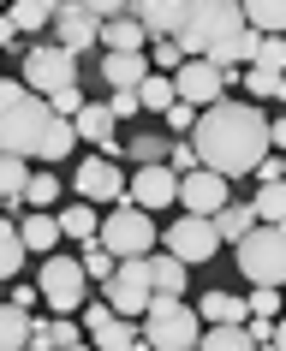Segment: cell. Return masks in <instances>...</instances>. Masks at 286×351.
<instances>
[{
  "label": "cell",
  "mask_w": 286,
  "mask_h": 351,
  "mask_svg": "<svg viewBox=\"0 0 286 351\" xmlns=\"http://www.w3.org/2000/svg\"><path fill=\"white\" fill-rule=\"evenodd\" d=\"M173 203H185V215H197V221H215L221 208L233 203V191H227V179H215V173H185L179 179V191H173Z\"/></svg>",
  "instance_id": "12"
},
{
  "label": "cell",
  "mask_w": 286,
  "mask_h": 351,
  "mask_svg": "<svg viewBox=\"0 0 286 351\" xmlns=\"http://www.w3.org/2000/svg\"><path fill=\"white\" fill-rule=\"evenodd\" d=\"M239 274L250 280V286H281L286 274V239H281V226H250L245 239H239Z\"/></svg>",
  "instance_id": "6"
},
{
  "label": "cell",
  "mask_w": 286,
  "mask_h": 351,
  "mask_svg": "<svg viewBox=\"0 0 286 351\" xmlns=\"http://www.w3.org/2000/svg\"><path fill=\"white\" fill-rule=\"evenodd\" d=\"M126 19H132L150 42H161V36L173 42V30H179V0H132Z\"/></svg>",
  "instance_id": "17"
},
{
  "label": "cell",
  "mask_w": 286,
  "mask_h": 351,
  "mask_svg": "<svg viewBox=\"0 0 286 351\" xmlns=\"http://www.w3.org/2000/svg\"><path fill=\"white\" fill-rule=\"evenodd\" d=\"M161 119H167V131H191V125H197V113H191L185 101H173V108L161 113Z\"/></svg>",
  "instance_id": "44"
},
{
  "label": "cell",
  "mask_w": 286,
  "mask_h": 351,
  "mask_svg": "<svg viewBox=\"0 0 286 351\" xmlns=\"http://www.w3.org/2000/svg\"><path fill=\"white\" fill-rule=\"evenodd\" d=\"M173 191H179V179H173L167 167H137V179H126V203L155 215V208L173 203Z\"/></svg>",
  "instance_id": "14"
},
{
  "label": "cell",
  "mask_w": 286,
  "mask_h": 351,
  "mask_svg": "<svg viewBox=\"0 0 286 351\" xmlns=\"http://www.w3.org/2000/svg\"><path fill=\"white\" fill-rule=\"evenodd\" d=\"M197 351H257V346H250V333H245V328H203Z\"/></svg>",
  "instance_id": "31"
},
{
  "label": "cell",
  "mask_w": 286,
  "mask_h": 351,
  "mask_svg": "<svg viewBox=\"0 0 286 351\" xmlns=\"http://www.w3.org/2000/svg\"><path fill=\"white\" fill-rule=\"evenodd\" d=\"M209 226H215V239H233V244H239V239L250 232V226H257V215H250V203H245V197H233V203L221 208V215H215Z\"/></svg>",
  "instance_id": "24"
},
{
  "label": "cell",
  "mask_w": 286,
  "mask_h": 351,
  "mask_svg": "<svg viewBox=\"0 0 286 351\" xmlns=\"http://www.w3.org/2000/svg\"><path fill=\"white\" fill-rule=\"evenodd\" d=\"M245 90H250V95H268V101H281L286 84H281L274 72H245Z\"/></svg>",
  "instance_id": "40"
},
{
  "label": "cell",
  "mask_w": 286,
  "mask_h": 351,
  "mask_svg": "<svg viewBox=\"0 0 286 351\" xmlns=\"http://www.w3.org/2000/svg\"><path fill=\"white\" fill-rule=\"evenodd\" d=\"M150 292L155 298H179L185 292V268L173 256H150Z\"/></svg>",
  "instance_id": "25"
},
{
  "label": "cell",
  "mask_w": 286,
  "mask_h": 351,
  "mask_svg": "<svg viewBox=\"0 0 286 351\" xmlns=\"http://www.w3.org/2000/svg\"><path fill=\"white\" fill-rule=\"evenodd\" d=\"M239 36H245L239 0H179L173 48L185 60H209L215 72H239V60H233V42Z\"/></svg>",
  "instance_id": "3"
},
{
  "label": "cell",
  "mask_w": 286,
  "mask_h": 351,
  "mask_svg": "<svg viewBox=\"0 0 286 351\" xmlns=\"http://www.w3.org/2000/svg\"><path fill=\"white\" fill-rule=\"evenodd\" d=\"M137 346V328L132 322H119V315H108L102 328H95V346L90 351H132Z\"/></svg>",
  "instance_id": "29"
},
{
  "label": "cell",
  "mask_w": 286,
  "mask_h": 351,
  "mask_svg": "<svg viewBox=\"0 0 286 351\" xmlns=\"http://www.w3.org/2000/svg\"><path fill=\"white\" fill-rule=\"evenodd\" d=\"M233 77H239V72H215L209 60H185L167 84H173V101H185L191 113H203V108H215V101H227Z\"/></svg>",
  "instance_id": "8"
},
{
  "label": "cell",
  "mask_w": 286,
  "mask_h": 351,
  "mask_svg": "<svg viewBox=\"0 0 286 351\" xmlns=\"http://www.w3.org/2000/svg\"><path fill=\"white\" fill-rule=\"evenodd\" d=\"M54 221H60V239H84V244H95V226H102L90 203H72L66 215H54Z\"/></svg>",
  "instance_id": "27"
},
{
  "label": "cell",
  "mask_w": 286,
  "mask_h": 351,
  "mask_svg": "<svg viewBox=\"0 0 286 351\" xmlns=\"http://www.w3.org/2000/svg\"><path fill=\"white\" fill-rule=\"evenodd\" d=\"M281 66H286V42L281 36H263V42H257V54H250V72H274V77H281Z\"/></svg>",
  "instance_id": "36"
},
{
  "label": "cell",
  "mask_w": 286,
  "mask_h": 351,
  "mask_svg": "<svg viewBox=\"0 0 286 351\" xmlns=\"http://www.w3.org/2000/svg\"><path fill=\"white\" fill-rule=\"evenodd\" d=\"M150 351H197L203 328H197V310L185 298H150L143 304V333H137Z\"/></svg>",
  "instance_id": "4"
},
{
  "label": "cell",
  "mask_w": 286,
  "mask_h": 351,
  "mask_svg": "<svg viewBox=\"0 0 286 351\" xmlns=\"http://www.w3.org/2000/svg\"><path fill=\"white\" fill-rule=\"evenodd\" d=\"M24 346H30V315L0 304V351H24Z\"/></svg>",
  "instance_id": "28"
},
{
  "label": "cell",
  "mask_w": 286,
  "mask_h": 351,
  "mask_svg": "<svg viewBox=\"0 0 286 351\" xmlns=\"http://www.w3.org/2000/svg\"><path fill=\"white\" fill-rule=\"evenodd\" d=\"M239 19H245V30H257V36H274V30L286 24V6L281 0H245Z\"/></svg>",
  "instance_id": "23"
},
{
  "label": "cell",
  "mask_w": 286,
  "mask_h": 351,
  "mask_svg": "<svg viewBox=\"0 0 286 351\" xmlns=\"http://www.w3.org/2000/svg\"><path fill=\"white\" fill-rule=\"evenodd\" d=\"M66 351H90V346H84V339H78V346H66Z\"/></svg>",
  "instance_id": "49"
},
{
  "label": "cell",
  "mask_w": 286,
  "mask_h": 351,
  "mask_svg": "<svg viewBox=\"0 0 286 351\" xmlns=\"http://www.w3.org/2000/svg\"><path fill=\"white\" fill-rule=\"evenodd\" d=\"M54 239H60V221H54V215H30V221L19 226V244H24V250H48V256H54Z\"/></svg>",
  "instance_id": "26"
},
{
  "label": "cell",
  "mask_w": 286,
  "mask_h": 351,
  "mask_svg": "<svg viewBox=\"0 0 286 351\" xmlns=\"http://www.w3.org/2000/svg\"><path fill=\"white\" fill-rule=\"evenodd\" d=\"M24 179H30V167L12 161V155H0V215L12 221V208L24 203Z\"/></svg>",
  "instance_id": "22"
},
{
  "label": "cell",
  "mask_w": 286,
  "mask_h": 351,
  "mask_svg": "<svg viewBox=\"0 0 286 351\" xmlns=\"http://www.w3.org/2000/svg\"><path fill=\"white\" fill-rule=\"evenodd\" d=\"M54 173H48V167H42V173H30V179H24V203L36 208V215H48V208H54Z\"/></svg>",
  "instance_id": "34"
},
{
  "label": "cell",
  "mask_w": 286,
  "mask_h": 351,
  "mask_svg": "<svg viewBox=\"0 0 286 351\" xmlns=\"http://www.w3.org/2000/svg\"><path fill=\"white\" fill-rule=\"evenodd\" d=\"M155 239H161V232H155V215H143V208H132V203H119L108 221L95 226V244L114 262H143Z\"/></svg>",
  "instance_id": "5"
},
{
  "label": "cell",
  "mask_w": 286,
  "mask_h": 351,
  "mask_svg": "<svg viewBox=\"0 0 286 351\" xmlns=\"http://www.w3.org/2000/svg\"><path fill=\"white\" fill-rule=\"evenodd\" d=\"M72 137L78 143H95L102 149V161L119 149V137H114V113H108V101H84V108L72 113Z\"/></svg>",
  "instance_id": "16"
},
{
  "label": "cell",
  "mask_w": 286,
  "mask_h": 351,
  "mask_svg": "<svg viewBox=\"0 0 286 351\" xmlns=\"http://www.w3.org/2000/svg\"><path fill=\"white\" fill-rule=\"evenodd\" d=\"M78 197H84V203H126V173H119L114 161H102V155H90V161L78 167Z\"/></svg>",
  "instance_id": "13"
},
{
  "label": "cell",
  "mask_w": 286,
  "mask_h": 351,
  "mask_svg": "<svg viewBox=\"0 0 286 351\" xmlns=\"http://www.w3.org/2000/svg\"><path fill=\"white\" fill-rule=\"evenodd\" d=\"M78 339H84V333H78L66 315H48V322L30 315V346L24 351H66V346H78Z\"/></svg>",
  "instance_id": "18"
},
{
  "label": "cell",
  "mask_w": 286,
  "mask_h": 351,
  "mask_svg": "<svg viewBox=\"0 0 286 351\" xmlns=\"http://www.w3.org/2000/svg\"><path fill=\"white\" fill-rule=\"evenodd\" d=\"M191 155H197L203 173H215V179L233 185V179L257 173V161L268 155V119L250 101H215L191 125Z\"/></svg>",
  "instance_id": "1"
},
{
  "label": "cell",
  "mask_w": 286,
  "mask_h": 351,
  "mask_svg": "<svg viewBox=\"0 0 286 351\" xmlns=\"http://www.w3.org/2000/svg\"><path fill=\"white\" fill-rule=\"evenodd\" d=\"M150 256L143 262H119L114 268V280H108V298H102V304H108V310L119 315V322H132V315H143V304H150Z\"/></svg>",
  "instance_id": "10"
},
{
  "label": "cell",
  "mask_w": 286,
  "mask_h": 351,
  "mask_svg": "<svg viewBox=\"0 0 286 351\" xmlns=\"http://www.w3.org/2000/svg\"><path fill=\"white\" fill-rule=\"evenodd\" d=\"M72 119H60L48 113L42 95H30L24 84L12 77H0V155H12V161H66L72 155Z\"/></svg>",
  "instance_id": "2"
},
{
  "label": "cell",
  "mask_w": 286,
  "mask_h": 351,
  "mask_svg": "<svg viewBox=\"0 0 286 351\" xmlns=\"http://www.w3.org/2000/svg\"><path fill=\"white\" fill-rule=\"evenodd\" d=\"M143 60H155V66H167V72H179V66H185V54H179V48H173L167 36H161V42H150V54H143Z\"/></svg>",
  "instance_id": "41"
},
{
  "label": "cell",
  "mask_w": 286,
  "mask_h": 351,
  "mask_svg": "<svg viewBox=\"0 0 286 351\" xmlns=\"http://www.w3.org/2000/svg\"><path fill=\"white\" fill-rule=\"evenodd\" d=\"M143 108H150V113H167L173 108V84H167V77H143V84H137V113H143Z\"/></svg>",
  "instance_id": "35"
},
{
  "label": "cell",
  "mask_w": 286,
  "mask_h": 351,
  "mask_svg": "<svg viewBox=\"0 0 286 351\" xmlns=\"http://www.w3.org/2000/svg\"><path fill=\"white\" fill-rule=\"evenodd\" d=\"M250 215H257V226H281L286 191H281V185H263V191H257V203H250Z\"/></svg>",
  "instance_id": "32"
},
{
  "label": "cell",
  "mask_w": 286,
  "mask_h": 351,
  "mask_svg": "<svg viewBox=\"0 0 286 351\" xmlns=\"http://www.w3.org/2000/svg\"><path fill=\"white\" fill-rule=\"evenodd\" d=\"M78 268H84V280H102V286H108V280H114V268H119V262L108 256V250H102V244H90V250H84V262H78Z\"/></svg>",
  "instance_id": "38"
},
{
  "label": "cell",
  "mask_w": 286,
  "mask_h": 351,
  "mask_svg": "<svg viewBox=\"0 0 286 351\" xmlns=\"http://www.w3.org/2000/svg\"><path fill=\"white\" fill-rule=\"evenodd\" d=\"M167 256L179 262V268H191V262H215V250H221V239H215L209 221H197V215H185V221H173L167 232Z\"/></svg>",
  "instance_id": "11"
},
{
  "label": "cell",
  "mask_w": 286,
  "mask_h": 351,
  "mask_svg": "<svg viewBox=\"0 0 286 351\" xmlns=\"http://www.w3.org/2000/svg\"><path fill=\"white\" fill-rule=\"evenodd\" d=\"M6 304H12V310H24V315H30V304H36V286H12V298H6Z\"/></svg>",
  "instance_id": "47"
},
{
  "label": "cell",
  "mask_w": 286,
  "mask_h": 351,
  "mask_svg": "<svg viewBox=\"0 0 286 351\" xmlns=\"http://www.w3.org/2000/svg\"><path fill=\"white\" fill-rule=\"evenodd\" d=\"M24 268V244H19V226L0 215V280H12Z\"/></svg>",
  "instance_id": "30"
},
{
  "label": "cell",
  "mask_w": 286,
  "mask_h": 351,
  "mask_svg": "<svg viewBox=\"0 0 286 351\" xmlns=\"http://www.w3.org/2000/svg\"><path fill=\"white\" fill-rule=\"evenodd\" d=\"M274 310H281V292H268V286H257V292H250V304H245L250 322H274Z\"/></svg>",
  "instance_id": "39"
},
{
  "label": "cell",
  "mask_w": 286,
  "mask_h": 351,
  "mask_svg": "<svg viewBox=\"0 0 286 351\" xmlns=\"http://www.w3.org/2000/svg\"><path fill=\"white\" fill-rule=\"evenodd\" d=\"M108 315H114V310H108L102 298H95V304H84V333H95V328H102V322H108Z\"/></svg>",
  "instance_id": "46"
},
{
  "label": "cell",
  "mask_w": 286,
  "mask_h": 351,
  "mask_svg": "<svg viewBox=\"0 0 286 351\" xmlns=\"http://www.w3.org/2000/svg\"><path fill=\"white\" fill-rule=\"evenodd\" d=\"M48 19H54V6H48V0H19V6L6 12V24H12V30H42Z\"/></svg>",
  "instance_id": "33"
},
{
  "label": "cell",
  "mask_w": 286,
  "mask_h": 351,
  "mask_svg": "<svg viewBox=\"0 0 286 351\" xmlns=\"http://www.w3.org/2000/svg\"><path fill=\"white\" fill-rule=\"evenodd\" d=\"M54 24H60V42L54 48H66V54H84V48H95V36H102V24L84 12V0H66V6H54Z\"/></svg>",
  "instance_id": "15"
},
{
  "label": "cell",
  "mask_w": 286,
  "mask_h": 351,
  "mask_svg": "<svg viewBox=\"0 0 286 351\" xmlns=\"http://www.w3.org/2000/svg\"><path fill=\"white\" fill-rule=\"evenodd\" d=\"M102 77H108L114 90H137V84L150 77V60L143 54H102Z\"/></svg>",
  "instance_id": "19"
},
{
  "label": "cell",
  "mask_w": 286,
  "mask_h": 351,
  "mask_svg": "<svg viewBox=\"0 0 286 351\" xmlns=\"http://www.w3.org/2000/svg\"><path fill=\"white\" fill-rule=\"evenodd\" d=\"M12 36H19V30H12V24H6V12H0V48H12Z\"/></svg>",
  "instance_id": "48"
},
{
  "label": "cell",
  "mask_w": 286,
  "mask_h": 351,
  "mask_svg": "<svg viewBox=\"0 0 286 351\" xmlns=\"http://www.w3.org/2000/svg\"><path fill=\"white\" fill-rule=\"evenodd\" d=\"M84 268H78L72 256H48V268H42V280H36V298H48V310L54 315H72V310H84Z\"/></svg>",
  "instance_id": "9"
},
{
  "label": "cell",
  "mask_w": 286,
  "mask_h": 351,
  "mask_svg": "<svg viewBox=\"0 0 286 351\" xmlns=\"http://www.w3.org/2000/svg\"><path fill=\"white\" fill-rule=\"evenodd\" d=\"M203 322H209V328H245V298L203 292Z\"/></svg>",
  "instance_id": "21"
},
{
  "label": "cell",
  "mask_w": 286,
  "mask_h": 351,
  "mask_svg": "<svg viewBox=\"0 0 286 351\" xmlns=\"http://www.w3.org/2000/svg\"><path fill=\"white\" fill-rule=\"evenodd\" d=\"M24 90L30 95H60V90H78V60L66 54V48H54V42H42V48H30L24 54Z\"/></svg>",
  "instance_id": "7"
},
{
  "label": "cell",
  "mask_w": 286,
  "mask_h": 351,
  "mask_svg": "<svg viewBox=\"0 0 286 351\" xmlns=\"http://www.w3.org/2000/svg\"><path fill=\"white\" fill-rule=\"evenodd\" d=\"M108 113H114V125H119V119H132V113H137V90H114V95H108Z\"/></svg>",
  "instance_id": "43"
},
{
  "label": "cell",
  "mask_w": 286,
  "mask_h": 351,
  "mask_svg": "<svg viewBox=\"0 0 286 351\" xmlns=\"http://www.w3.org/2000/svg\"><path fill=\"white\" fill-rule=\"evenodd\" d=\"M281 155H263V161H257V179H263V185H281Z\"/></svg>",
  "instance_id": "45"
},
{
  "label": "cell",
  "mask_w": 286,
  "mask_h": 351,
  "mask_svg": "<svg viewBox=\"0 0 286 351\" xmlns=\"http://www.w3.org/2000/svg\"><path fill=\"white\" fill-rule=\"evenodd\" d=\"M78 108H84V90H60V95H48V113H60V119H72Z\"/></svg>",
  "instance_id": "42"
},
{
  "label": "cell",
  "mask_w": 286,
  "mask_h": 351,
  "mask_svg": "<svg viewBox=\"0 0 286 351\" xmlns=\"http://www.w3.org/2000/svg\"><path fill=\"white\" fill-rule=\"evenodd\" d=\"M102 48H108V54H143V48H150V36H143V30H137L132 19H114V24H102Z\"/></svg>",
  "instance_id": "20"
},
{
  "label": "cell",
  "mask_w": 286,
  "mask_h": 351,
  "mask_svg": "<svg viewBox=\"0 0 286 351\" xmlns=\"http://www.w3.org/2000/svg\"><path fill=\"white\" fill-rule=\"evenodd\" d=\"M119 149H126L137 167H161L167 161V137H132V143H119Z\"/></svg>",
  "instance_id": "37"
}]
</instances>
